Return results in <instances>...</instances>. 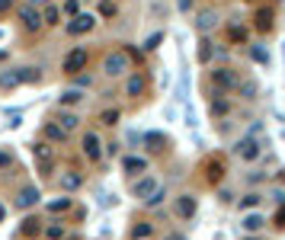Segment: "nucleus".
<instances>
[{"instance_id": "f257e3e1", "label": "nucleus", "mask_w": 285, "mask_h": 240, "mask_svg": "<svg viewBox=\"0 0 285 240\" xmlns=\"http://www.w3.org/2000/svg\"><path fill=\"white\" fill-rule=\"evenodd\" d=\"M103 71H106L109 77H119L128 71V51H112V55H106V61H103Z\"/></svg>"}, {"instance_id": "f03ea898", "label": "nucleus", "mask_w": 285, "mask_h": 240, "mask_svg": "<svg viewBox=\"0 0 285 240\" xmlns=\"http://www.w3.org/2000/svg\"><path fill=\"white\" fill-rule=\"evenodd\" d=\"M234 154L237 157H244V160H256L263 154V144L253 138V135H247V138H240L237 144H234Z\"/></svg>"}, {"instance_id": "7ed1b4c3", "label": "nucleus", "mask_w": 285, "mask_h": 240, "mask_svg": "<svg viewBox=\"0 0 285 240\" xmlns=\"http://www.w3.org/2000/svg\"><path fill=\"white\" fill-rule=\"evenodd\" d=\"M212 83L218 90H237L240 87V77L234 71H228V67H215V71H212Z\"/></svg>"}, {"instance_id": "20e7f679", "label": "nucleus", "mask_w": 285, "mask_h": 240, "mask_svg": "<svg viewBox=\"0 0 285 240\" xmlns=\"http://www.w3.org/2000/svg\"><path fill=\"white\" fill-rule=\"evenodd\" d=\"M61 67H64V74H77V71H83V67H87V48H74V51H67Z\"/></svg>"}, {"instance_id": "39448f33", "label": "nucleus", "mask_w": 285, "mask_h": 240, "mask_svg": "<svg viewBox=\"0 0 285 240\" xmlns=\"http://www.w3.org/2000/svg\"><path fill=\"white\" fill-rule=\"evenodd\" d=\"M160 189V183H157V176H144V179H138V183L132 186V192H135V199H141V202H148L154 192Z\"/></svg>"}, {"instance_id": "423d86ee", "label": "nucleus", "mask_w": 285, "mask_h": 240, "mask_svg": "<svg viewBox=\"0 0 285 240\" xmlns=\"http://www.w3.org/2000/svg\"><path fill=\"white\" fill-rule=\"evenodd\" d=\"M20 23H23L29 32H39V29H42V13L32 10V7H20Z\"/></svg>"}, {"instance_id": "0eeeda50", "label": "nucleus", "mask_w": 285, "mask_h": 240, "mask_svg": "<svg viewBox=\"0 0 285 240\" xmlns=\"http://www.w3.org/2000/svg\"><path fill=\"white\" fill-rule=\"evenodd\" d=\"M93 26H97V20H93V16L77 13V20H74V23H67V32H71V36H80V32H90Z\"/></svg>"}, {"instance_id": "6e6552de", "label": "nucleus", "mask_w": 285, "mask_h": 240, "mask_svg": "<svg viewBox=\"0 0 285 240\" xmlns=\"http://www.w3.org/2000/svg\"><path fill=\"white\" fill-rule=\"evenodd\" d=\"M122 167H125L128 176H138V173H144V170H148V160H144V157H135V154H128V157L122 160Z\"/></svg>"}, {"instance_id": "1a4fd4ad", "label": "nucleus", "mask_w": 285, "mask_h": 240, "mask_svg": "<svg viewBox=\"0 0 285 240\" xmlns=\"http://www.w3.org/2000/svg\"><path fill=\"white\" fill-rule=\"evenodd\" d=\"M176 215L179 218H193L196 215V195H179L176 199Z\"/></svg>"}, {"instance_id": "9d476101", "label": "nucleus", "mask_w": 285, "mask_h": 240, "mask_svg": "<svg viewBox=\"0 0 285 240\" xmlns=\"http://www.w3.org/2000/svg\"><path fill=\"white\" fill-rule=\"evenodd\" d=\"M83 154H87V157L90 160H100V138H97V135H93V132H87V135H83Z\"/></svg>"}, {"instance_id": "9b49d317", "label": "nucleus", "mask_w": 285, "mask_h": 240, "mask_svg": "<svg viewBox=\"0 0 285 240\" xmlns=\"http://www.w3.org/2000/svg\"><path fill=\"white\" fill-rule=\"evenodd\" d=\"M196 26H199V32H209V29H215V26H218V13H212V10H205V13H199V20H196Z\"/></svg>"}, {"instance_id": "f8f14e48", "label": "nucleus", "mask_w": 285, "mask_h": 240, "mask_svg": "<svg viewBox=\"0 0 285 240\" xmlns=\"http://www.w3.org/2000/svg\"><path fill=\"white\" fill-rule=\"evenodd\" d=\"M125 93H128V96H141V93H144V77L141 74H132V77H128V83H125Z\"/></svg>"}, {"instance_id": "ddd939ff", "label": "nucleus", "mask_w": 285, "mask_h": 240, "mask_svg": "<svg viewBox=\"0 0 285 240\" xmlns=\"http://www.w3.org/2000/svg\"><path fill=\"white\" fill-rule=\"evenodd\" d=\"M77 122H80V118H77L74 112H58V128H61L64 135H67V132H74Z\"/></svg>"}, {"instance_id": "4468645a", "label": "nucleus", "mask_w": 285, "mask_h": 240, "mask_svg": "<svg viewBox=\"0 0 285 240\" xmlns=\"http://www.w3.org/2000/svg\"><path fill=\"white\" fill-rule=\"evenodd\" d=\"M154 234V224H148V221H138V224L132 227V240H144Z\"/></svg>"}, {"instance_id": "2eb2a0df", "label": "nucleus", "mask_w": 285, "mask_h": 240, "mask_svg": "<svg viewBox=\"0 0 285 240\" xmlns=\"http://www.w3.org/2000/svg\"><path fill=\"white\" fill-rule=\"evenodd\" d=\"M209 183H221V176H224V164L221 160H209Z\"/></svg>"}, {"instance_id": "dca6fc26", "label": "nucleus", "mask_w": 285, "mask_h": 240, "mask_svg": "<svg viewBox=\"0 0 285 240\" xmlns=\"http://www.w3.org/2000/svg\"><path fill=\"white\" fill-rule=\"evenodd\" d=\"M36 202H39L36 186H26V189L20 192V205H23V208H29V205H36Z\"/></svg>"}, {"instance_id": "f3484780", "label": "nucleus", "mask_w": 285, "mask_h": 240, "mask_svg": "<svg viewBox=\"0 0 285 240\" xmlns=\"http://www.w3.org/2000/svg\"><path fill=\"white\" fill-rule=\"evenodd\" d=\"M16 74H20V83H39L42 80V74L36 71V67H20Z\"/></svg>"}, {"instance_id": "a211bd4d", "label": "nucleus", "mask_w": 285, "mask_h": 240, "mask_svg": "<svg viewBox=\"0 0 285 240\" xmlns=\"http://www.w3.org/2000/svg\"><path fill=\"white\" fill-rule=\"evenodd\" d=\"M240 224H244V230H260V227L266 224V218H263V215H247Z\"/></svg>"}, {"instance_id": "6ab92c4d", "label": "nucleus", "mask_w": 285, "mask_h": 240, "mask_svg": "<svg viewBox=\"0 0 285 240\" xmlns=\"http://www.w3.org/2000/svg\"><path fill=\"white\" fill-rule=\"evenodd\" d=\"M16 83H20V74H16V71H4V74H0V87H4V90H13Z\"/></svg>"}, {"instance_id": "aec40b11", "label": "nucleus", "mask_w": 285, "mask_h": 240, "mask_svg": "<svg viewBox=\"0 0 285 240\" xmlns=\"http://www.w3.org/2000/svg\"><path fill=\"white\" fill-rule=\"evenodd\" d=\"M256 29H266V32L272 29V10H260L256 13Z\"/></svg>"}, {"instance_id": "412c9836", "label": "nucleus", "mask_w": 285, "mask_h": 240, "mask_svg": "<svg viewBox=\"0 0 285 240\" xmlns=\"http://www.w3.org/2000/svg\"><path fill=\"white\" fill-rule=\"evenodd\" d=\"M80 183H83L80 173H64V176H61V186H64V189H80Z\"/></svg>"}, {"instance_id": "4be33fe9", "label": "nucleus", "mask_w": 285, "mask_h": 240, "mask_svg": "<svg viewBox=\"0 0 285 240\" xmlns=\"http://www.w3.org/2000/svg\"><path fill=\"white\" fill-rule=\"evenodd\" d=\"M199 61H212V42L209 39H202V42H199Z\"/></svg>"}, {"instance_id": "5701e85b", "label": "nucleus", "mask_w": 285, "mask_h": 240, "mask_svg": "<svg viewBox=\"0 0 285 240\" xmlns=\"http://www.w3.org/2000/svg\"><path fill=\"white\" fill-rule=\"evenodd\" d=\"M80 90H64L61 93V106H74V102H80Z\"/></svg>"}, {"instance_id": "b1692460", "label": "nucleus", "mask_w": 285, "mask_h": 240, "mask_svg": "<svg viewBox=\"0 0 285 240\" xmlns=\"http://www.w3.org/2000/svg\"><path fill=\"white\" fill-rule=\"evenodd\" d=\"M45 135H48V138H51V141H64V138H67V135H64V132H61V128H58V125H55V122H48V125H45Z\"/></svg>"}, {"instance_id": "393cba45", "label": "nucleus", "mask_w": 285, "mask_h": 240, "mask_svg": "<svg viewBox=\"0 0 285 240\" xmlns=\"http://www.w3.org/2000/svg\"><path fill=\"white\" fill-rule=\"evenodd\" d=\"M237 90L244 93V99H256V83H253V80H244Z\"/></svg>"}, {"instance_id": "a878e982", "label": "nucleus", "mask_w": 285, "mask_h": 240, "mask_svg": "<svg viewBox=\"0 0 285 240\" xmlns=\"http://www.w3.org/2000/svg\"><path fill=\"white\" fill-rule=\"evenodd\" d=\"M250 55H253V61L269 64V51H266V48H260V45H253V48H250Z\"/></svg>"}, {"instance_id": "bb28decb", "label": "nucleus", "mask_w": 285, "mask_h": 240, "mask_svg": "<svg viewBox=\"0 0 285 240\" xmlns=\"http://www.w3.org/2000/svg\"><path fill=\"white\" fill-rule=\"evenodd\" d=\"M160 42H163V32H154V36H148V39H144V51H154Z\"/></svg>"}, {"instance_id": "cd10ccee", "label": "nucleus", "mask_w": 285, "mask_h": 240, "mask_svg": "<svg viewBox=\"0 0 285 240\" xmlns=\"http://www.w3.org/2000/svg\"><path fill=\"white\" fill-rule=\"evenodd\" d=\"M256 205H260V192H250L240 199V208H256Z\"/></svg>"}, {"instance_id": "c85d7f7f", "label": "nucleus", "mask_w": 285, "mask_h": 240, "mask_svg": "<svg viewBox=\"0 0 285 240\" xmlns=\"http://www.w3.org/2000/svg\"><path fill=\"white\" fill-rule=\"evenodd\" d=\"M45 234H48V240H64V227L61 224H48Z\"/></svg>"}, {"instance_id": "c756f323", "label": "nucleus", "mask_w": 285, "mask_h": 240, "mask_svg": "<svg viewBox=\"0 0 285 240\" xmlns=\"http://www.w3.org/2000/svg\"><path fill=\"white\" fill-rule=\"evenodd\" d=\"M58 16H61V13H58V10H55V7H48V10H45V13H42V23H48V26H55V23H58Z\"/></svg>"}, {"instance_id": "7c9ffc66", "label": "nucleus", "mask_w": 285, "mask_h": 240, "mask_svg": "<svg viewBox=\"0 0 285 240\" xmlns=\"http://www.w3.org/2000/svg\"><path fill=\"white\" fill-rule=\"evenodd\" d=\"M36 230H39V221H36V218H26V221H23V234H29V237H32Z\"/></svg>"}, {"instance_id": "2f4dec72", "label": "nucleus", "mask_w": 285, "mask_h": 240, "mask_svg": "<svg viewBox=\"0 0 285 240\" xmlns=\"http://www.w3.org/2000/svg\"><path fill=\"white\" fill-rule=\"evenodd\" d=\"M228 112V102L224 99H212V115H224Z\"/></svg>"}, {"instance_id": "473e14b6", "label": "nucleus", "mask_w": 285, "mask_h": 240, "mask_svg": "<svg viewBox=\"0 0 285 240\" xmlns=\"http://www.w3.org/2000/svg\"><path fill=\"white\" fill-rule=\"evenodd\" d=\"M119 122V109H106L103 112V125H116Z\"/></svg>"}, {"instance_id": "72a5a7b5", "label": "nucleus", "mask_w": 285, "mask_h": 240, "mask_svg": "<svg viewBox=\"0 0 285 240\" xmlns=\"http://www.w3.org/2000/svg\"><path fill=\"white\" fill-rule=\"evenodd\" d=\"M48 208H51V211H67V208H71V199H55Z\"/></svg>"}, {"instance_id": "f704fd0d", "label": "nucleus", "mask_w": 285, "mask_h": 240, "mask_svg": "<svg viewBox=\"0 0 285 240\" xmlns=\"http://www.w3.org/2000/svg\"><path fill=\"white\" fill-rule=\"evenodd\" d=\"M228 36L234 39V42H240V39H247V29H244V26H231V32H228Z\"/></svg>"}, {"instance_id": "c9c22d12", "label": "nucleus", "mask_w": 285, "mask_h": 240, "mask_svg": "<svg viewBox=\"0 0 285 240\" xmlns=\"http://www.w3.org/2000/svg\"><path fill=\"white\" fill-rule=\"evenodd\" d=\"M100 13H103V16H116V4H112V0H103V4H100Z\"/></svg>"}, {"instance_id": "e433bc0d", "label": "nucleus", "mask_w": 285, "mask_h": 240, "mask_svg": "<svg viewBox=\"0 0 285 240\" xmlns=\"http://www.w3.org/2000/svg\"><path fill=\"white\" fill-rule=\"evenodd\" d=\"M163 195H167V192H163V189H157V192H154V195H151V199L144 202V205H151V208H154V205H160V202H163Z\"/></svg>"}, {"instance_id": "4c0bfd02", "label": "nucleus", "mask_w": 285, "mask_h": 240, "mask_svg": "<svg viewBox=\"0 0 285 240\" xmlns=\"http://www.w3.org/2000/svg\"><path fill=\"white\" fill-rule=\"evenodd\" d=\"M275 227H285V205H279V211H275Z\"/></svg>"}, {"instance_id": "58836bf2", "label": "nucleus", "mask_w": 285, "mask_h": 240, "mask_svg": "<svg viewBox=\"0 0 285 240\" xmlns=\"http://www.w3.org/2000/svg\"><path fill=\"white\" fill-rule=\"evenodd\" d=\"M77 10H80V4H77V0H67V4H64V13L77 16Z\"/></svg>"}, {"instance_id": "ea45409f", "label": "nucleus", "mask_w": 285, "mask_h": 240, "mask_svg": "<svg viewBox=\"0 0 285 240\" xmlns=\"http://www.w3.org/2000/svg\"><path fill=\"white\" fill-rule=\"evenodd\" d=\"M13 164V154L10 151H0V167H10Z\"/></svg>"}, {"instance_id": "a19ab883", "label": "nucleus", "mask_w": 285, "mask_h": 240, "mask_svg": "<svg viewBox=\"0 0 285 240\" xmlns=\"http://www.w3.org/2000/svg\"><path fill=\"white\" fill-rule=\"evenodd\" d=\"M10 7H13V0H0V13H7Z\"/></svg>"}, {"instance_id": "79ce46f5", "label": "nucleus", "mask_w": 285, "mask_h": 240, "mask_svg": "<svg viewBox=\"0 0 285 240\" xmlns=\"http://www.w3.org/2000/svg\"><path fill=\"white\" fill-rule=\"evenodd\" d=\"M193 7V0H179V10H189Z\"/></svg>"}, {"instance_id": "37998d69", "label": "nucleus", "mask_w": 285, "mask_h": 240, "mask_svg": "<svg viewBox=\"0 0 285 240\" xmlns=\"http://www.w3.org/2000/svg\"><path fill=\"white\" fill-rule=\"evenodd\" d=\"M4 215H7V211H4V205H0V221H4Z\"/></svg>"}]
</instances>
